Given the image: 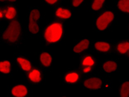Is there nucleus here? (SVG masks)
I'll list each match as a JSON object with an SVG mask.
<instances>
[{"label":"nucleus","instance_id":"nucleus-14","mask_svg":"<svg viewBox=\"0 0 129 97\" xmlns=\"http://www.w3.org/2000/svg\"><path fill=\"white\" fill-rule=\"evenodd\" d=\"M38 65L46 71H49L54 64V54L48 49H40L37 53Z\"/></svg>","mask_w":129,"mask_h":97},{"label":"nucleus","instance_id":"nucleus-17","mask_svg":"<svg viewBox=\"0 0 129 97\" xmlns=\"http://www.w3.org/2000/svg\"><path fill=\"white\" fill-rule=\"evenodd\" d=\"M129 52V38L117 40L115 46H114L113 54L118 57L126 58Z\"/></svg>","mask_w":129,"mask_h":97},{"label":"nucleus","instance_id":"nucleus-22","mask_svg":"<svg viewBox=\"0 0 129 97\" xmlns=\"http://www.w3.org/2000/svg\"><path fill=\"white\" fill-rule=\"evenodd\" d=\"M102 92H113V79L111 78V76H107V77L104 79V86H103Z\"/></svg>","mask_w":129,"mask_h":97},{"label":"nucleus","instance_id":"nucleus-21","mask_svg":"<svg viewBox=\"0 0 129 97\" xmlns=\"http://www.w3.org/2000/svg\"><path fill=\"white\" fill-rule=\"evenodd\" d=\"M114 8L118 13L129 16V0H116L114 2Z\"/></svg>","mask_w":129,"mask_h":97},{"label":"nucleus","instance_id":"nucleus-1","mask_svg":"<svg viewBox=\"0 0 129 97\" xmlns=\"http://www.w3.org/2000/svg\"><path fill=\"white\" fill-rule=\"evenodd\" d=\"M66 35V22L52 17L48 19L42 27L39 38L46 47H51L62 43Z\"/></svg>","mask_w":129,"mask_h":97},{"label":"nucleus","instance_id":"nucleus-3","mask_svg":"<svg viewBox=\"0 0 129 97\" xmlns=\"http://www.w3.org/2000/svg\"><path fill=\"white\" fill-rule=\"evenodd\" d=\"M118 20V12L115 8L106 7L93 17L92 21L93 30L98 33L109 32L117 25Z\"/></svg>","mask_w":129,"mask_h":97},{"label":"nucleus","instance_id":"nucleus-20","mask_svg":"<svg viewBox=\"0 0 129 97\" xmlns=\"http://www.w3.org/2000/svg\"><path fill=\"white\" fill-rule=\"evenodd\" d=\"M118 95L120 97H129V78H123L119 81Z\"/></svg>","mask_w":129,"mask_h":97},{"label":"nucleus","instance_id":"nucleus-6","mask_svg":"<svg viewBox=\"0 0 129 97\" xmlns=\"http://www.w3.org/2000/svg\"><path fill=\"white\" fill-rule=\"evenodd\" d=\"M34 95L31 86L27 81H17L8 88V97H32Z\"/></svg>","mask_w":129,"mask_h":97},{"label":"nucleus","instance_id":"nucleus-24","mask_svg":"<svg viewBox=\"0 0 129 97\" xmlns=\"http://www.w3.org/2000/svg\"><path fill=\"white\" fill-rule=\"evenodd\" d=\"M61 2H62V0H40L41 5L51 8H54L55 6L61 4Z\"/></svg>","mask_w":129,"mask_h":97},{"label":"nucleus","instance_id":"nucleus-5","mask_svg":"<svg viewBox=\"0 0 129 97\" xmlns=\"http://www.w3.org/2000/svg\"><path fill=\"white\" fill-rule=\"evenodd\" d=\"M99 63L100 61L99 57L95 55V52L89 51L80 56L77 67L84 76H87L95 73Z\"/></svg>","mask_w":129,"mask_h":97},{"label":"nucleus","instance_id":"nucleus-28","mask_svg":"<svg viewBox=\"0 0 129 97\" xmlns=\"http://www.w3.org/2000/svg\"><path fill=\"white\" fill-rule=\"evenodd\" d=\"M126 59H127V60H129V52H128V54L127 55V57H126Z\"/></svg>","mask_w":129,"mask_h":97},{"label":"nucleus","instance_id":"nucleus-26","mask_svg":"<svg viewBox=\"0 0 129 97\" xmlns=\"http://www.w3.org/2000/svg\"><path fill=\"white\" fill-rule=\"evenodd\" d=\"M20 4V0H0V4Z\"/></svg>","mask_w":129,"mask_h":97},{"label":"nucleus","instance_id":"nucleus-16","mask_svg":"<svg viewBox=\"0 0 129 97\" xmlns=\"http://www.w3.org/2000/svg\"><path fill=\"white\" fill-rule=\"evenodd\" d=\"M16 64L13 58H4L0 60V76L3 79L10 78L13 75Z\"/></svg>","mask_w":129,"mask_h":97},{"label":"nucleus","instance_id":"nucleus-19","mask_svg":"<svg viewBox=\"0 0 129 97\" xmlns=\"http://www.w3.org/2000/svg\"><path fill=\"white\" fill-rule=\"evenodd\" d=\"M106 4L107 0H90L88 4V10L90 13L95 15L106 8Z\"/></svg>","mask_w":129,"mask_h":97},{"label":"nucleus","instance_id":"nucleus-8","mask_svg":"<svg viewBox=\"0 0 129 97\" xmlns=\"http://www.w3.org/2000/svg\"><path fill=\"white\" fill-rule=\"evenodd\" d=\"M104 77L99 74L93 73L92 75L84 76L80 83L81 89L89 92L102 91L103 86L104 83Z\"/></svg>","mask_w":129,"mask_h":97},{"label":"nucleus","instance_id":"nucleus-11","mask_svg":"<svg viewBox=\"0 0 129 97\" xmlns=\"http://www.w3.org/2000/svg\"><path fill=\"white\" fill-rule=\"evenodd\" d=\"M93 40L89 37H80L76 38L73 42L72 53L77 57H80L92 49Z\"/></svg>","mask_w":129,"mask_h":97},{"label":"nucleus","instance_id":"nucleus-9","mask_svg":"<svg viewBox=\"0 0 129 97\" xmlns=\"http://www.w3.org/2000/svg\"><path fill=\"white\" fill-rule=\"evenodd\" d=\"M116 41L117 39L113 38H100L93 40L91 50L95 53L103 56H110L113 54Z\"/></svg>","mask_w":129,"mask_h":97},{"label":"nucleus","instance_id":"nucleus-10","mask_svg":"<svg viewBox=\"0 0 129 97\" xmlns=\"http://www.w3.org/2000/svg\"><path fill=\"white\" fill-rule=\"evenodd\" d=\"M46 79V70L39 65H35L32 68L24 74V80L31 86H42Z\"/></svg>","mask_w":129,"mask_h":97},{"label":"nucleus","instance_id":"nucleus-13","mask_svg":"<svg viewBox=\"0 0 129 97\" xmlns=\"http://www.w3.org/2000/svg\"><path fill=\"white\" fill-rule=\"evenodd\" d=\"M52 8V17L64 22H70L74 17L75 13V10L70 6H64L61 4L55 6Z\"/></svg>","mask_w":129,"mask_h":97},{"label":"nucleus","instance_id":"nucleus-12","mask_svg":"<svg viewBox=\"0 0 129 97\" xmlns=\"http://www.w3.org/2000/svg\"><path fill=\"white\" fill-rule=\"evenodd\" d=\"M13 59L16 64L17 69L20 71H22L23 74L29 71L35 66L33 61L28 55L20 52H14L13 54Z\"/></svg>","mask_w":129,"mask_h":97},{"label":"nucleus","instance_id":"nucleus-2","mask_svg":"<svg viewBox=\"0 0 129 97\" xmlns=\"http://www.w3.org/2000/svg\"><path fill=\"white\" fill-rule=\"evenodd\" d=\"M26 35L24 26L19 18L8 22L0 30V43L2 45L19 48L25 42Z\"/></svg>","mask_w":129,"mask_h":97},{"label":"nucleus","instance_id":"nucleus-7","mask_svg":"<svg viewBox=\"0 0 129 97\" xmlns=\"http://www.w3.org/2000/svg\"><path fill=\"white\" fill-rule=\"evenodd\" d=\"M84 78L83 74L78 67L66 69L60 76V81L64 86H74L80 85Z\"/></svg>","mask_w":129,"mask_h":97},{"label":"nucleus","instance_id":"nucleus-4","mask_svg":"<svg viewBox=\"0 0 129 97\" xmlns=\"http://www.w3.org/2000/svg\"><path fill=\"white\" fill-rule=\"evenodd\" d=\"M44 14L39 5H30L27 8V33L31 38L39 37L42 32L41 21Z\"/></svg>","mask_w":129,"mask_h":97},{"label":"nucleus","instance_id":"nucleus-29","mask_svg":"<svg viewBox=\"0 0 129 97\" xmlns=\"http://www.w3.org/2000/svg\"><path fill=\"white\" fill-rule=\"evenodd\" d=\"M62 1H66V0H62Z\"/></svg>","mask_w":129,"mask_h":97},{"label":"nucleus","instance_id":"nucleus-27","mask_svg":"<svg viewBox=\"0 0 129 97\" xmlns=\"http://www.w3.org/2000/svg\"><path fill=\"white\" fill-rule=\"evenodd\" d=\"M126 28L129 33V16H127V22H126Z\"/></svg>","mask_w":129,"mask_h":97},{"label":"nucleus","instance_id":"nucleus-15","mask_svg":"<svg viewBox=\"0 0 129 97\" xmlns=\"http://www.w3.org/2000/svg\"><path fill=\"white\" fill-rule=\"evenodd\" d=\"M99 70L106 76H112L118 73L120 70L119 61L115 58H106L100 61Z\"/></svg>","mask_w":129,"mask_h":97},{"label":"nucleus","instance_id":"nucleus-23","mask_svg":"<svg viewBox=\"0 0 129 97\" xmlns=\"http://www.w3.org/2000/svg\"><path fill=\"white\" fill-rule=\"evenodd\" d=\"M87 0H69V6L74 10H78L85 5Z\"/></svg>","mask_w":129,"mask_h":97},{"label":"nucleus","instance_id":"nucleus-18","mask_svg":"<svg viewBox=\"0 0 129 97\" xmlns=\"http://www.w3.org/2000/svg\"><path fill=\"white\" fill-rule=\"evenodd\" d=\"M4 5L5 8V21L10 22L14 19L19 18L20 12H21L19 4H9Z\"/></svg>","mask_w":129,"mask_h":97},{"label":"nucleus","instance_id":"nucleus-25","mask_svg":"<svg viewBox=\"0 0 129 97\" xmlns=\"http://www.w3.org/2000/svg\"><path fill=\"white\" fill-rule=\"evenodd\" d=\"M0 21H5V8L4 4H0Z\"/></svg>","mask_w":129,"mask_h":97}]
</instances>
